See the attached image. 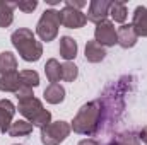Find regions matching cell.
<instances>
[{
	"instance_id": "obj_15",
	"label": "cell",
	"mask_w": 147,
	"mask_h": 145,
	"mask_svg": "<svg viewBox=\"0 0 147 145\" xmlns=\"http://www.w3.org/2000/svg\"><path fill=\"white\" fill-rule=\"evenodd\" d=\"M60 56L65 58L67 62L74 60L77 56V43L70 36H62L60 38Z\"/></svg>"
},
{
	"instance_id": "obj_23",
	"label": "cell",
	"mask_w": 147,
	"mask_h": 145,
	"mask_svg": "<svg viewBox=\"0 0 147 145\" xmlns=\"http://www.w3.org/2000/svg\"><path fill=\"white\" fill-rule=\"evenodd\" d=\"M77 75H79V68L74 65L72 62H65L62 65V79L65 82H74L77 79Z\"/></svg>"
},
{
	"instance_id": "obj_14",
	"label": "cell",
	"mask_w": 147,
	"mask_h": 145,
	"mask_svg": "<svg viewBox=\"0 0 147 145\" xmlns=\"http://www.w3.org/2000/svg\"><path fill=\"white\" fill-rule=\"evenodd\" d=\"M43 96H45L46 103H50V104H60L65 99V89L60 84H50L45 89Z\"/></svg>"
},
{
	"instance_id": "obj_7",
	"label": "cell",
	"mask_w": 147,
	"mask_h": 145,
	"mask_svg": "<svg viewBox=\"0 0 147 145\" xmlns=\"http://www.w3.org/2000/svg\"><path fill=\"white\" fill-rule=\"evenodd\" d=\"M60 12V24L69 28V29H79V28H84L86 22H87V17L86 14H82L80 10L72 9V7H63Z\"/></svg>"
},
{
	"instance_id": "obj_12",
	"label": "cell",
	"mask_w": 147,
	"mask_h": 145,
	"mask_svg": "<svg viewBox=\"0 0 147 145\" xmlns=\"http://www.w3.org/2000/svg\"><path fill=\"white\" fill-rule=\"evenodd\" d=\"M21 87L19 73L16 72H0V91L3 92H17Z\"/></svg>"
},
{
	"instance_id": "obj_3",
	"label": "cell",
	"mask_w": 147,
	"mask_h": 145,
	"mask_svg": "<svg viewBox=\"0 0 147 145\" xmlns=\"http://www.w3.org/2000/svg\"><path fill=\"white\" fill-rule=\"evenodd\" d=\"M19 113L33 125V126H39V128H45L46 125L51 123V113L48 109L43 108L41 101L36 99L34 96L33 97H26V99H19Z\"/></svg>"
},
{
	"instance_id": "obj_26",
	"label": "cell",
	"mask_w": 147,
	"mask_h": 145,
	"mask_svg": "<svg viewBox=\"0 0 147 145\" xmlns=\"http://www.w3.org/2000/svg\"><path fill=\"white\" fill-rule=\"evenodd\" d=\"M65 5H67V7H72V9H77V10H80L84 5H87V2H82V0H65Z\"/></svg>"
},
{
	"instance_id": "obj_21",
	"label": "cell",
	"mask_w": 147,
	"mask_h": 145,
	"mask_svg": "<svg viewBox=\"0 0 147 145\" xmlns=\"http://www.w3.org/2000/svg\"><path fill=\"white\" fill-rule=\"evenodd\" d=\"M108 145H140V142H139V137H135V133L125 132V133L116 135Z\"/></svg>"
},
{
	"instance_id": "obj_5",
	"label": "cell",
	"mask_w": 147,
	"mask_h": 145,
	"mask_svg": "<svg viewBox=\"0 0 147 145\" xmlns=\"http://www.w3.org/2000/svg\"><path fill=\"white\" fill-rule=\"evenodd\" d=\"M72 132V126L67 121H55L41 128V142L43 145H60Z\"/></svg>"
},
{
	"instance_id": "obj_24",
	"label": "cell",
	"mask_w": 147,
	"mask_h": 145,
	"mask_svg": "<svg viewBox=\"0 0 147 145\" xmlns=\"http://www.w3.org/2000/svg\"><path fill=\"white\" fill-rule=\"evenodd\" d=\"M17 7H19L22 12L29 14V12H33L38 7V2L36 0H22V2H17Z\"/></svg>"
},
{
	"instance_id": "obj_2",
	"label": "cell",
	"mask_w": 147,
	"mask_h": 145,
	"mask_svg": "<svg viewBox=\"0 0 147 145\" xmlns=\"http://www.w3.org/2000/svg\"><path fill=\"white\" fill-rule=\"evenodd\" d=\"M10 41H12L14 48L19 51L21 58L26 62H38L43 55V46L39 41H36L31 29L21 28V29L14 31L10 36Z\"/></svg>"
},
{
	"instance_id": "obj_4",
	"label": "cell",
	"mask_w": 147,
	"mask_h": 145,
	"mask_svg": "<svg viewBox=\"0 0 147 145\" xmlns=\"http://www.w3.org/2000/svg\"><path fill=\"white\" fill-rule=\"evenodd\" d=\"M58 28H60V12L55 9H46L38 21L36 34L41 38V41H53L58 36Z\"/></svg>"
},
{
	"instance_id": "obj_28",
	"label": "cell",
	"mask_w": 147,
	"mask_h": 145,
	"mask_svg": "<svg viewBox=\"0 0 147 145\" xmlns=\"http://www.w3.org/2000/svg\"><path fill=\"white\" fill-rule=\"evenodd\" d=\"M79 145H99L96 140H91V138H86V140H80Z\"/></svg>"
},
{
	"instance_id": "obj_1",
	"label": "cell",
	"mask_w": 147,
	"mask_h": 145,
	"mask_svg": "<svg viewBox=\"0 0 147 145\" xmlns=\"http://www.w3.org/2000/svg\"><path fill=\"white\" fill-rule=\"evenodd\" d=\"M101 116H103V101L101 99L91 101V103L84 104L79 109V113L75 114L70 126H72V130L75 133L87 135V137L94 135L99 130Z\"/></svg>"
},
{
	"instance_id": "obj_10",
	"label": "cell",
	"mask_w": 147,
	"mask_h": 145,
	"mask_svg": "<svg viewBox=\"0 0 147 145\" xmlns=\"http://www.w3.org/2000/svg\"><path fill=\"white\" fill-rule=\"evenodd\" d=\"M116 36H118V44H120L121 48H132V46H135L137 38H139L132 24H123V26H120L118 31H116Z\"/></svg>"
},
{
	"instance_id": "obj_19",
	"label": "cell",
	"mask_w": 147,
	"mask_h": 145,
	"mask_svg": "<svg viewBox=\"0 0 147 145\" xmlns=\"http://www.w3.org/2000/svg\"><path fill=\"white\" fill-rule=\"evenodd\" d=\"M17 68V60L10 51L0 53V72H16Z\"/></svg>"
},
{
	"instance_id": "obj_17",
	"label": "cell",
	"mask_w": 147,
	"mask_h": 145,
	"mask_svg": "<svg viewBox=\"0 0 147 145\" xmlns=\"http://www.w3.org/2000/svg\"><path fill=\"white\" fill-rule=\"evenodd\" d=\"M31 132H33V125L28 119H17V121H12V125H10L7 133L10 137H26Z\"/></svg>"
},
{
	"instance_id": "obj_25",
	"label": "cell",
	"mask_w": 147,
	"mask_h": 145,
	"mask_svg": "<svg viewBox=\"0 0 147 145\" xmlns=\"http://www.w3.org/2000/svg\"><path fill=\"white\" fill-rule=\"evenodd\" d=\"M33 96H34V94H33V89L28 87V85H21L19 91L16 92V97H17V99H26V97H33Z\"/></svg>"
},
{
	"instance_id": "obj_20",
	"label": "cell",
	"mask_w": 147,
	"mask_h": 145,
	"mask_svg": "<svg viewBox=\"0 0 147 145\" xmlns=\"http://www.w3.org/2000/svg\"><path fill=\"white\" fill-rule=\"evenodd\" d=\"M110 15L113 17L115 22H125L128 12H127V5L125 2H113L110 9Z\"/></svg>"
},
{
	"instance_id": "obj_9",
	"label": "cell",
	"mask_w": 147,
	"mask_h": 145,
	"mask_svg": "<svg viewBox=\"0 0 147 145\" xmlns=\"http://www.w3.org/2000/svg\"><path fill=\"white\" fill-rule=\"evenodd\" d=\"M14 114H16V106L9 99H2L0 101V132L3 133L9 132Z\"/></svg>"
},
{
	"instance_id": "obj_13",
	"label": "cell",
	"mask_w": 147,
	"mask_h": 145,
	"mask_svg": "<svg viewBox=\"0 0 147 145\" xmlns=\"http://www.w3.org/2000/svg\"><path fill=\"white\" fill-rule=\"evenodd\" d=\"M105 56H106L105 46H101V44L96 43V41H87V43H86V60H87V62L98 63V62H103Z\"/></svg>"
},
{
	"instance_id": "obj_27",
	"label": "cell",
	"mask_w": 147,
	"mask_h": 145,
	"mask_svg": "<svg viewBox=\"0 0 147 145\" xmlns=\"http://www.w3.org/2000/svg\"><path fill=\"white\" fill-rule=\"evenodd\" d=\"M139 140H142V142L147 145V126H144V128L140 130V133H139Z\"/></svg>"
},
{
	"instance_id": "obj_8",
	"label": "cell",
	"mask_w": 147,
	"mask_h": 145,
	"mask_svg": "<svg viewBox=\"0 0 147 145\" xmlns=\"http://www.w3.org/2000/svg\"><path fill=\"white\" fill-rule=\"evenodd\" d=\"M111 3L110 0H92L89 3V10H87V21L94 22V24H99L103 21H106V15L110 14V9H111Z\"/></svg>"
},
{
	"instance_id": "obj_18",
	"label": "cell",
	"mask_w": 147,
	"mask_h": 145,
	"mask_svg": "<svg viewBox=\"0 0 147 145\" xmlns=\"http://www.w3.org/2000/svg\"><path fill=\"white\" fill-rule=\"evenodd\" d=\"M45 73H46V79L51 82V84H57L60 79H62V65L58 63V60L55 58H50L45 65Z\"/></svg>"
},
{
	"instance_id": "obj_6",
	"label": "cell",
	"mask_w": 147,
	"mask_h": 145,
	"mask_svg": "<svg viewBox=\"0 0 147 145\" xmlns=\"http://www.w3.org/2000/svg\"><path fill=\"white\" fill-rule=\"evenodd\" d=\"M94 41L99 43L101 46H115L118 43L116 36V29L115 24L111 21H103L99 24H96V31H94Z\"/></svg>"
},
{
	"instance_id": "obj_11",
	"label": "cell",
	"mask_w": 147,
	"mask_h": 145,
	"mask_svg": "<svg viewBox=\"0 0 147 145\" xmlns=\"http://www.w3.org/2000/svg\"><path fill=\"white\" fill-rule=\"evenodd\" d=\"M132 26H134L137 36L147 38V7L146 5H139V7L134 10Z\"/></svg>"
},
{
	"instance_id": "obj_22",
	"label": "cell",
	"mask_w": 147,
	"mask_h": 145,
	"mask_svg": "<svg viewBox=\"0 0 147 145\" xmlns=\"http://www.w3.org/2000/svg\"><path fill=\"white\" fill-rule=\"evenodd\" d=\"M19 79H21V85H28L31 89L39 84V75L34 70H22V72H19Z\"/></svg>"
},
{
	"instance_id": "obj_16",
	"label": "cell",
	"mask_w": 147,
	"mask_h": 145,
	"mask_svg": "<svg viewBox=\"0 0 147 145\" xmlns=\"http://www.w3.org/2000/svg\"><path fill=\"white\" fill-rule=\"evenodd\" d=\"M17 2H5L0 0V28H9L14 21V9Z\"/></svg>"
}]
</instances>
